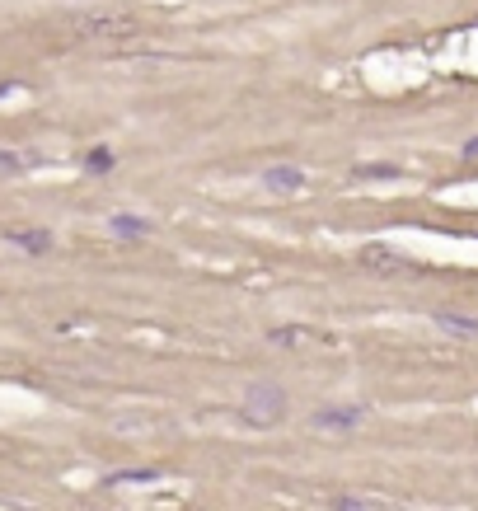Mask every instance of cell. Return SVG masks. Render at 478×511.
Instances as JSON below:
<instances>
[{
    "instance_id": "cell-1",
    "label": "cell",
    "mask_w": 478,
    "mask_h": 511,
    "mask_svg": "<svg viewBox=\"0 0 478 511\" xmlns=\"http://www.w3.org/2000/svg\"><path fill=\"white\" fill-rule=\"evenodd\" d=\"M281 418H287V390L263 381V385H249V394L239 399V422L244 427H259V432H268V427H277Z\"/></svg>"
},
{
    "instance_id": "cell-10",
    "label": "cell",
    "mask_w": 478,
    "mask_h": 511,
    "mask_svg": "<svg viewBox=\"0 0 478 511\" xmlns=\"http://www.w3.org/2000/svg\"><path fill=\"white\" fill-rule=\"evenodd\" d=\"M268 342H277V347H300V342H309V329H272Z\"/></svg>"
},
{
    "instance_id": "cell-6",
    "label": "cell",
    "mask_w": 478,
    "mask_h": 511,
    "mask_svg": "<svg viewBox=\"0 0 478 511\" xmlns=\"http://www.w3.org/2000/svg\"><path fill=\"white\" fill-rule=\"evenodd\" d=\"M108 235H118V239H146V235H151V221L118 211V217H108Z\"/></svg>"
},
{
    "instance_id": "cell-7",
    "label": "cell",
    "mask_w": 478,
    "mask_h": 511,
    "mask_svg": "<svg viewBox=\"0 0 478 511\" xmlns=\"http://www.w3.org/2000/svg\"><path fill=\"white\" fill-rule=\"evenodd\" d=\"M5 239L15 249H24V254H47L52 249V230H10Z\"/></svg>"
},
{
    "instance_id": "cell-8",
    "label": "cell",
    "mask_w": 478,
    "mask_h": 511,
    "mask_svg": "<svg viewBox=\"0 0 478 511\" xmlns=\"http://www.w3.org/2000/svg\"><path fill=\"white\" fill-rule=\"evenodd\" d=\"M436 329H445V333H460V338H473V333H478V319H469V314H455V310H436Z\"/></svg>"
},
{
    "instance_id": "cell-3",
    "label": "cell",
    "mask_w": 478,
    "mask_h": 511,
    "mask_svg": "<svg viewBox=\"0 0 478 511\" xmlns=\"http://www.w3.org/2000/svg\"><path fill=\"white\" fill-rule=\"evenodd\" d=\"M361 267H371L376 277H404V273H413V258L394 254V249H385V245H366V249H361Z\"/></svg>"
},
{
    "instance_id": "cell-5",
    "label": "cell",
    "mask_w": 478,
    "mask_h": 511,
    "mask_svg": "<svg viewBox=\"0 0 478 511\" xmlns=\"http://www.w3.org/2000/svg\"><path fill=\"white\" fill-rule=\"evenodd\" d=\"M259 183L268 188V193H300V188H305V169H296V165H268L259 174Z\"/></svg>"
},
{
    "instance_id": "cell-4",
    "label": "cell",
    "mask_w": 478,
    "mask_h": 511,
    "mask_svg": "<svg viewBox=\"0 0 478 511\" xmlns=\"http://www.w3.org/2000/svg\"><path fill=\"white\" fill-rule=\"evenodd\" d=\"M309 422H315L319 432H356V427L366 422V409L361 403H337V409H319Z\"/></svg>"
},
{
    "instance_id": "cell-2",
    "label": "cell",
    "mask_w": 478,
    "mask_h": 511,
    "mask_svg": "<svg viewBox=\"0 0 478 511\" xmlns=\"http://www.w3.org/2000/svg\"><path fill=\"white\" fill-rule=\"evenodd\" d=\"M71 38H80V43H132V38H141V19H132V14H80V19H71Z\"/></svg>"
},
{
    "instance_id": "cell-11",
    "label": "cell",
    "mask_w": 478,
    "mask_h": 511,
    "mask_svg": "<svg viewBox=\"0 0 478 511\" xmlns=\"http://www.w3.org/2000/svg\"><path fill=\"white\" fill-rule=\"evenodd\" d=\"M352 174H356V178H404L399 165H356Z\"/></svg>"
},
{
    "instance_id": "cell-12",
    "label": "cell",
    "mask_w": 478,
    "mask_h": 511,
    "mask_svg": "<svg viewBox=\"0 0 478 511\" xmlns=\"http://www.w3.org/2000/svg\"><path fill=\"white\" fill-rule=\"evenodd\" d=\"M155 478V469H132V474H112L108 483H151Z\"/></svg>"
},
{
    "instance_id": "cell-13",
    "label": "cell",
    "mask_w": 478,
    "mask_h": 511,
    "mask_svg": "<svg viewBox=\"0 0 478 511\" xmlns=\"http://www.w3.org/2000/svg\"><path fill=\"white\" fill-rule=\"evenodd\" d=\"M333 511H366L356 497H333Z\"/></svg>"
},
{
    "instance_id": "cell-9",
    "label": "cell",
    "mask_w": 478,
    "mask_h": 511,
    "mask_svg": "<svg viewBox=\"0 0 478 511\" xmlns=\"http://www.w3.org/2000/svg\"><path fill=\"white\" fill-rule=\"evenodd\" d=\"M112 165H118V155H112L108 146H94L90 155H84V169H90V174H108Z\"/></svg>"
},
{
    "instance_id": "cell-14",
    "label": "cell",
    "mask_w": 478,
    "mask_h": 511,
    "mask_svg": "<svg viewBox=\"0 0 478 511\" xmlns=\"http://www.w3.org/2000/svg\"><path fill=\"white\" fill-rule=\"evenodd\" d=\"M464 155H478V137H473V141H464Z\"/></svg>"
}]
</instances>
